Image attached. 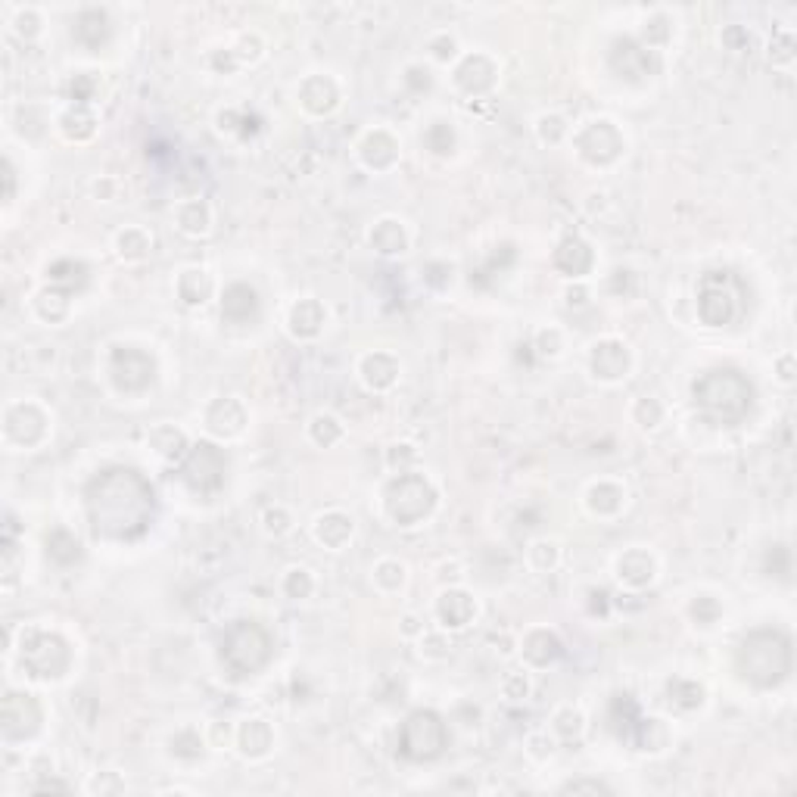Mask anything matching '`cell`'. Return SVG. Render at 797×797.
Listing matches in <instances>:
<instances>
[{
    "label": "cell",
    "instance_id": "obj_11",
    "mask_svg": "<svg viewBox=\"0 0 797 797\" xmlns=\"http://www.w3.org/2000/svg\"><path fill=\"white\" fill-rule=\"evenodd\" d=\"M648 723H651V719L642 717L639 707H635V701L629 695H617L614 701H610V729L617 732L620 742H629V744L639 748V744L645 742Z\"/></svg>",
    "mask_w": 797,
    "mask_h": 797
},
{
    "label": "cell",
    "instance_id": "obj_28",
    "mask_svg": "<svg viewBox=\"0 0 797 797\" xmlns=\"http://www.w3.org/2000/svg\"><path fill=\"white\" fill-rule=\"evenodd\" d=\"M47 555L60 564H72V561H79L81 551H79V542H75L66 530H56L54 536L47 539Z\"/></svg>",
    "mask_w": 797,
    "mask_h": 797
},
{
    "label": "cell",
    "instance_id": "obj_36",
    "mask_svg": "<svg viewBox=\"0 0 797 797\" xmlns=\"http://www.w3.org/2000/svg\"><path fill=\"white\" fill-rule=\"evenodd\" d=\"M564 792H574V794H580V792H610L608 785H601V782H570L567 788H564Z\"/></svg>",
    "mask_w": 797,
    "mask_h": 797
},
{
    "label": "cell",
    "instance_id": "obj_2",
    "mask_svg": "<svg viewBox=\"0 0 797 797\" xmlns=\"http://www.w3.org/2000/svg\"><path fill=\"white\" fill-rule=\"evenodd\" d=\"M695 402L710 421L726 424V427H735V424H742L744 415L751 411L754 387H751V381H744V377L732 368L707 371L704 377L695 381Z\"/></svg>",
    "mask_w": 797,
    "mask_h": 797
},
{
    "label": "cell",
    "instance_id": "obj_5",
    "mask_svg": "<svg viewBox=\"0 0 797 797\" xmlns=\"http://www.w3.org/2000/svg\"><path fill=\"white\" fill-rule=\"evenodd\" d=\"M446 723L433 710H417L402 723L398 732V751L408 760H433L446 751Z\"/></svg>",
    "mask_w": 797,
    "mask_h": 797
},
{
    "label": "cell",
    "instance_id": "obj_20",
    "mask_svg": "<svg viewBox=\"0 0 797 797\" xmlns=\"http://www.w3.org/2000/svg\"><path fill=\"white\" fill-rule=\"evenodd\" d=\"M302 103H306L312 113H327L337 103V88L327 79H308L306 88H302Z\"/></svg>",
    "mask_w": 797,
    "mask_h": 797
},
{
    "label": "cell",
    "instance_id": "obj_21",
    "mask_svg": "<svg viewBox=\"0 0 797 797\" xmlns=\"http://www.w3.org/2000/svg\"><path fill=\"white\" fill-rule=\"evenodd\" d=\"M362 153H365V159L374 165V169H387V165L396 159V144H393V138H390V134L374 131L368 140H365Z\"/></svg>",
    "mask_w": 797,
    "mask_h": 797
},
{
    "label": "cell",
    "instance_id": "obj_19",
    "mask_svg": "<svg viewBox=\"0 0 797 797\" xmlns=\"http://www.w3.org/2000/svg\"><path fill=\"white\" fill-rule=\"evenodd\" d=\"M440 617L446 626H465L474 617V601L465 592H446L440 598Z\"/></svg>",
    "mask_w": 797,
    "mask_h": 797
},
{
    "label": "cell",
    "instance_id": "obj_17",
    "mask_svg": "<svg viewBox=\"0 0 797 797\" xmlns=\"http://www.w3.org/2000/svg\"><path fill=\"white\" fill-rule=\"evenodd\" d=\"M623 60H626V66L617 69L620 75H626V79H633V75H648L645 47H639V44H633V41H617L614 54H610V66H617V63H623Z\"/></svg>",
    "mask_w": 797,
    "mask_h": 797
},
{
    "label": "cell",
    "instance_id": "obj_13",
    "mask_svg": "<svg viewBox=\"0 0 797 797\" xmlns=\"http://www.w3.org/2000/svg\"><path fill=\"white\" fill-rule=\"evenodd\" d=\"M41 710L29 695H6L4 701V732L10 738H25L38 729Z\"/></svg>",
    "mask_w": 797,
    "mask_h": 797
},
{
    "label": "cell",
    "instance_id": "obj_22",
    "mask_svg": "<svg viewBox=\"0 0 797 797\" xmlns=\"http://www.w3.org/2000/svg\"><path fill=\"white\" fill-rule=\"evenodd\" d=\"M321 324H324V312H321V306L315 299H306L293 308V333H299V337H315Z\"/></svg>",
    "mask_w": 797,
    "mask_h": 797
},
{
    "label": "cell",
    "instance_id": "obj_26",
    "mask_svg": "<svg viewBox=\"0 0 797 797\" xmlns=\"http://www.w3.org/2000/svg\"><path fill=\"white\" fill-rule=\"evenodd\" d=\"M352 533V524L343 517V514H327V517L318 520V539L327 545H343Z\"/></svg>",
    "mask_w": 797,
    "mask_h": 797
},
{
    "label": "cell",
    "instance_id": "obj_35",
    "mask_svg": "<svg viewBox=\"0 0 797 797\" xmlns=\"http://www.w3.org/2000/svg\"><path fill=\"white\" fill-rule=\"evenodd\" d=\"M287 589H290V595H293V598H302V595H308L312 583H308V576L302 574V570H293L290 580H287Z\"/></svg>",
    "mask_w": 797,
    "mask_h": 797
},
{
    "label": "cell",
    "instance_id": "obj_10",
    "mask_svg": "<svg viewBox=\"0 0 797 797\" xmlns=\"http://www.w3.org/2000/svg\"><path fill=\"white\" fill-rule=\"evenodd\" d=\"M109 371H113L115 387L125 390V393H138V390L150 387L153 358L138 349H115L113 362H109Z\"/></svg>",
    "mask_w": 797,
    "mask_h": 797
},
{
    "label": "cell",
    "instance_id": "obj_27",
    "mask_svg": "<svg viewBox=\"0 0 797 797\" xmlns=\"http://www.w3.org/2000/svg\"><path fill=\"white\" fill-rule=\"evenodd\" d=\"M50 281H54V284H63L66 290H79V287H85V281H88V268L81 265V262H56V265L50 268Z\"/></svg>",
    "mask_w": 797,
    "mask_h": 797
},
{
    "label": "cell",
    "instance_id": "obj_14",
    "mask_svg": "<svg viewBox=\"0 0 797 797\" xmlns=\"http://www.w3.org/2000/svg\"><path fill=\"white\" fill-rule=\"evenodd\" d=\"M259 315V299H256V290L247 284H234L228 287L222 299V318L231 321V324H247L249 318Z\"/></svg>",
    "mask_w": 797,
    "mask_h": 797
},
{
    "label": "cell",
    "instance_id": "obj_29",
    "mask_svg": "<svg viewBox=\"0 0 797 797\" xmlns=\"http://www.w3.org/2000/svg\"><path fill=\"white\" fill-rule=\"evenodd\" d=\"M371 240H374V247L381 249V253H402L405 249V234L396 222H381Z\"/></svg>",
    "mask_w": 797,
    "mask_h": 797
},
{
    "label": "cell",
    "instance_id": "obj_31",
    "mask_svg": "<svg viewBox=\"0 0 797 797\" xmlns=\"http://www.w3.org/2000/svg\"><path fill=\"white\" fill-rule=\"evenodd\" d=\"M181 228L190 231V234H199V231L209 228V209L199 203H190L181 209Z\"/></svg>",
    "mask_w": 797,
    "mask_h": 797
},
{
    "label": "cell",
    "instance_id": "obj_6",
    "mask_svg": "<svg viewBox=\"0 0 797 797\" xmlns=\"http://www.w3.org/2000/svg\"><path fill=\"white\" fill-rule=\"evenodd\" d=\"M433 501H436V496H433V490H430L427 480L417 477V474H405V477L393 480V486H390L387 511L396 524L411 526L433 511Z\"/></svg>",
    "mask_w": 797,
    "mask_h": 797
},
{
    "label": "cell",
    "instance_id": "obj_16",
    "mask_svg": "<svg viewBox=\"0 0 797 797\" xmlns=\"http://www.w3.org/2000/svg\"><path fill=\"white\" fill-rule=\"evenodd\" d=\"M592 368H595L598 377H608V381H614V377H623V374H626V368H629L626 349H623L620 343H601V346H595Z\"/></svg>",
    "mask_w": 797,
    "mask_h": 797
},
{
    "label": "cell",
    "instance_id": "obj_23",
    "mask_svg": "<svg viewBox=\"0 0 797 797\" xmlns=\"http://www.w3.org/2000/svg\"><path fill=\"white\" fill-rule=\"evenodd\" d=\"M620 576L633 586H645L648 580L654 576V564L645 551H629L626 558L620 561Z\"/></svg>",
    "mask_w": 797,
    "mask_h": 797
},
{
    "label": "cell",
    "instance_id": "obj_7",
    "mask_svg": "<svg viewBox=\"0 0 797 797\" xmlns=\"http://www.w3.org/2000/svg\"><path fill=\"white\" fill-rule=\"evenodd\" d=\"M698 312L710 327H723L735 318L738 312V293L732 272H710L701 281Z\"/></svg>",
    "mask_w": 797,
    "mask_h": 797
},
{
    "label": "cell",
    "instance_id": "obj_33",
    "mask_svg": "<svg viewBox=\"0 0 797 797\" xmlns=\"http://www.w3.org/2000/svg\"><path fill=\"white\" fill-rule=\"evenodd\" d=\"M598 499H601V505H595V511H617V508H620L623 492L617 490V486L601 483V486H595V490H592V501H598Z\"/></svg>",
    "mask_w": 797,
    "mask_h": 797
},
{
    "label": "cell",
    "instance_id": "obj_4",
    "mask_svg": "<svg viewBox=\"0 0 797 797\" xmlns=\"http://www.w3.org/2000/svg\"><path fill=\"white\" fill-rule=\"evenodd\" d=\"M272 658V639L259 623L237 620L222 635V664L231 676H253Z\"/></svg>",
    "mask_w": 797,
    "mask_h": 797
},
{
    "label": "cell",
    "instance_id": "obj_32",
    "mask_svg": "<svg viewBox=\"0 0 797 797\" xmlns=\"http://www.w3.org/2000/svg\"><path fill=\"white\" fill-rule=\"evenodd\" d=\"M452 144H455L452 128L442 125V122H436V125L427 131V147H430V150H433V153H449V150H452Z\"/></svg>",
    "mask_w": 797,
    "mask_h": 797
},
{
    "label": "cell",
    "instance_id": "obj_8",
    "mask_svg": "<svg viewBox=\"0 0 797 797\" xmlns=\"http://www.w3.org/2000/svg\"><path fill=\"white\" fill-rule=\"evenodd\" d=\"M22 660L35 676H63L69 667V648L47 633H31L22 642Z\"/></svg>",
    "mask_w": 797,
    "mask_h": 797
},
{
    "label": "cell",
    "instance_id": "obj_12",
    "mask_svg": "<svg viewBox=\"0 0 797 797\" xmlns=\"http://www.w3.org/2000/svg\"><path fill=\"white\" fill-rule=\"evenodd\" d=\"M623 150V140L610 122H595L580 134V153L589 163H610Z\"/></svg>",
    "mask_w": 797,
    "mask_h": 797
},
{
    "label": "cell",
    "instance_id": "obj_3",
    "mask_svg": "<svg viewBox=\"0 0 797 797\" xmlns=\"http://www.w3.org/2000/svg\"><path fill=\"white\" fill-rule=\"evenodd\" d=\"M735 660L748 683L769 689V685H779L792 670V645L776 629H757L742 642Z\"/></svg>",
    "mask_w": 797,
    "mask_h": 797
},
{
    "label": "cell",
    "instance_id": "obj_25",
    "mask_svg": "<svg viewBox=\"0 0 797 797\" xmlns=\"http://www.w3.org/2000/svg\"><path fill=\"white\" fill-rule=\"evenodd\" d=\"M240 744L247 754H265L268 748H272V732H268V726L262 723V719H253V723L243 726L240 732Z\"/></svg>",
    "mask_w": 797,
    "mask_h": 797
},
{
    "label": "cell",
    "instance_id": "obj_15",
    "mask_svg": "<svg viewBox=\"0 0 797 797\" xmlns=\"http://www.w3.org/2000/svg\"><path fill=\"white\" fill-rule=\"evenodd\" d=\"M555 265L561 268L564 274H570V278H580V274H586L589 268H592V249H589L583 240H576V237H570V240H564L561 247H558Z\"/></svg>",
    "mask_w": 797,
    "mask_h": 797
},
{
    "label": "cell",
    "instance_id": "obj_34",
    "mask_svg": "<svg viewBox=\"0 0 797 797\" xmlns=\"http://www.w3.org/2000/svg\"><path fill=\"white\" fill-rule=\"evenodd\" d=\"M312 436L318 442H333L340 436V427H337V421H333V417H318V421H315V427H312Z\"/></svg>",
    "mask_w": 797,
    "mask_h": 797
},
{
    "label": "cell",
    "instance_id": "obj_30",
    "mask_svg": "<svg viewBox=\"0 0 797 797\" xmlns=\"http://www.w3.org/2000/svg\"><path fill=\"white\" fill-rule=\"evenodd\" d=\"M181 297L190 302V306H197V302H203L206 297H209V290H212V284H209V278H206L203 272H188L181 278Z\"/></svg>",
    "mask_w": 797,
    "mask_h": 797
},
{
    "label": "cell",
    "instance_id": "obj_24",
    "mask_svg": "<svg viewBox=\"0 0 797 797\" xmlns=\"http://www.w3.org/2000/svg\"><path fill=\"white\" fill-rule=\"evenodd\" d=\"M524 654L533 660V664H549V660H555L558 654H561V642L555 639V635L549 633H533L530 639H526V648Z\"/></svg>",
    "mask_w": 797,
    "mask_h": 797
},
{
    "label": "cell",
    "instance_id": "obj_1",
    "mask_svg": "<svg viewBox=\"0 0 797 797\" xmlns=\"http://www.w3.org/2000/svg\"><path fill=\"white\" fill-rule=\"evenodd\" d=\"M88 520L97 539L131 542L150 530L153 520V486L134 467H113L91 480L85 492Z\"/></svg>",
    "mask_w": 797,
    "mask_h": 797
},
{
    "label": "cell",
    "instance_id": "obj_9",
    "mask_svg": "<svg viewBox=\"0 0 797 797\" xmlns=\"http://www.w3.org/2000/svg\"><path fill=\"white\" fill-rule=\"evenodd\" d=\"M184 483L194 492H215L224 483V455L209 442H199L184 461Z\"/></svg>",
    "mask_w": 797,
    "mask_h": 797
},
{
    "label": "cell",
    "instance_id": "obj_18",
    "mask_svg": "<svg viewBox=\"0 0 797 797\" xmlns=\"http://www.w3.org/2000/svg\"><path fill=\"white\" fill-rule=\"evenodd\" d=\"M75 38H79L85 47H100L103 41L109 38V22L100 10H88L79 16L75 22Z\"/></svg>",
    "mask_w": 797,
    "mask_h": 797
}]
</instances>
